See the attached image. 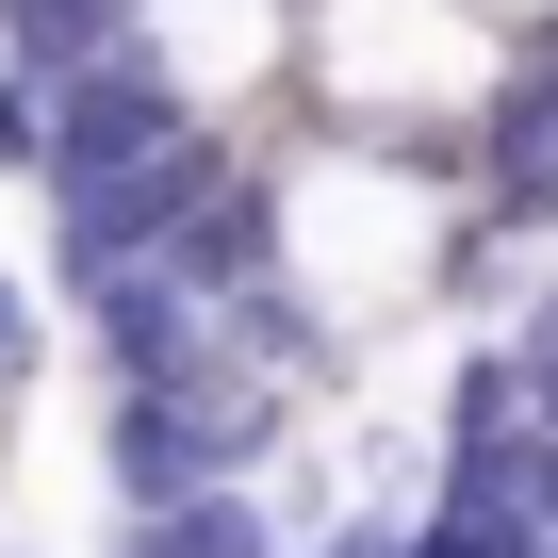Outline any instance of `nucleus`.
<instances>
[{
    "label": "nucleus",
    "instance_id": "obj_1",
    "mask_svg": "<svg viewBox=\"0 0 558 558\" xmlns=\"http://www.w3.org/2000/svg\"><path fill=\"white\" fill-rule=\"evenodd\" d=\"M263 230H279V279H313V296L378 345L395 313L427 296H493L525 246L476 230V181L444 148H378V132H263Z\"/></svg>",
    "mask_w": 558,
    "mask_h": 558
},
{
    "label": "nucleus",
    "instance_id": "obj_2",
    "mask_svg": "<svg viewBox=\"0 0 558 558\" xmlns=\"http://www.w3.org/2000/svg\"><path fill=\"white\" fill-rule=\"evenodd\" d=\"M525 34H493L476 0H296V99L329 132H378V148H476L493 83H509Z\"/></svg>",
    "mask_w": 558,
    "mask_h": 558
},
{
    "label": "nucleus",
    "instance_id": "obj_3",
    "mask_svg": "<svg viewBox=\"0 0 558 558\" xmlns=\"http://www.w3.org/2000/svg\"><path fill=\"white\" fill-rule=\"evenodd\" d=\"M116 558H296L263 493H181V509H116Z\"/></svg>",
    "mask_w": 558,
    "mask_h": 558
},
{
    "label": "nucleus",
    "instance_id": "obj_4",
    "mask_svg": "<svg viewBox=\"0 0 558 558\" xmlns=\"http://www.w3.org/2000/svg\"><path fill=\"white\" fill-rule=\"evenodd\" d=\"M50 313H66L50 279H17V263H0V411H34V395H50Z\"/></svg>",
    "mask_w": 558,
    "mask_h": 558
},
{
    "label": "nucleus",
    "instance_id": "obj_5",
    "mask_svg": "<svg viewBox=\"0 0 558 558\" xmlns=\"http://www.w3.org/2000/svg\"><path fill=\"white\" fill-rule=\"evenodd\" d=\"M0 181H50V83L0 66Z\"/></svg>",
    "mask_w": 558,
    "mask_h": 558
},
{
    "label": "nucleus",
    "instance_id": "obj_6",
    "mask_svg": "<svg viewBox=\"0 0 558 558\" xmlns=\"http://www.w3.org/2000/svg\"><path fill=\"white\" fill-rule=\"evenodd\" d=\"M476 17H493V34H542V17H558V0H476Z\"/></svg>",
    "mask_w": 558,
    "mask_h": 558
},
{
    "label": "nucleus",
    "instance_id": "obj_7",
    "mask_svg": "<svg viewBox=\"0 0 558 558\" xmlns=\"http://www.w3.org/2000/svg\"><path fill=\"white\" fill-rule=\"evenodd\" d=\"M0 558H34V542H0Z\"/></svg>",
    "mask_w": 558,
    "mask_h": 558
}]
</instances>
